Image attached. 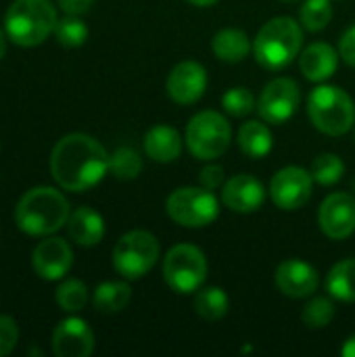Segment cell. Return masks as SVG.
<instances>
[{
    "label": "cell",
    "mask_w": 355,
    "mask_h": 357,
    "mask_svg": "<svg viewBox=\"0 0 355 357\" xmlns=\"http://www.w3.org/2000/svg\"><path fill=\"white\" fill-rule=\"evenodd\" d=\"M109 172L105 146L88 134L63 136L50 155V174L54 182L69 192H86Z\"/></svg>",
    "instance_id": "cell-1"
},
{
    "label": "cell",
    "mask_w": 355,
    "mask_h": 357,
    "mask_svg": "<svg viewBox=\"0 0 355 357\" xmlns=\"http://www.w3.org/2000/svg\"><path fill=\"white\" fill-rule=\"evenodd\" d=\"M69 213V203L56 188L36 186L19 199L15 222L29 236H48L67 226Z\"/></svg>",
    "instance_id": "cell-2"
},
{
    "label": "cell",
    "mask_w": 355,
    "mask_h": 357,
    "mask_svg": "<svg viewBox=\"0 0 355 357\" xmlns=\"http://www.w3.org/2000/svg\"><path fill=\"white\" fill-rule=\"evenodd\" d=\"M303 44L301 23L291 17L270 19L253 42V54L257 63L270 71H280L299 56Z\"/></svg>",
    "instance_id": "cell-3"
},
{
    "label": "cell",
    "mask_w": 355,
    "mask_h": 357,
    "mask_svg": "<svg viewBox=\"0 0 355 357\" xmlns=\"http://www.w3.org/2000/svg\"><path fill=\"white\" fill-rule=\"evenodd\" d=\"M56 8L50 0H15L4 15V31L17 46H38L56 25Z\"/></svg>",
    "instance_id": "cell-4"
},
{
    "label": "cell",
    "mask_w": 355,
    "mask_h": 357,
    "mask_svg": "<svg viewBox=\"0 0 355 357\" xmlns=\"http://www.w3.org/2000/svg\"><path fill=\"white\" fill-rule=\"evenodd\" d=\"M308 115L322 134L343 136L354 128L355 105L343 88L318 86L308 98Z\"/></svg>",
    "instance_id": "cell-5"
},
{
    "label": "cell",
    "mask_w": 355,
    "mask_h": 357,
    "mask_svg": "<svg viewBox=\"0 0 355 357\" xmlns=\"http://www.w3.org/2000/svg\"><path fill=\"white\" fill-rule=\"evenodd\" d=\"M232 140V128L218 111H201L186 126V146L203 161L222 157Z\"/></svg>",
    "instance_id": "cell-6"
},
{
    "label": "cell",
    "mask_w": 355,
    "mask_h": 357,
    "mask_svg": "<svg viewBox=\"0 0 355 357\" xmlns=\"http://www.w3.org/2000/svg\"><path fill=\"white\" fill-rule=\"evenodd\" d=\"M159 259V241L146 230L123 234L113 249V268L128 280L146 276Z\"/></svg>",
    "instance_id": "cell-7"
},
{
    "label": "cell",
    "mask_w": 355,
    "mask_h": 357,
    "mask_svg": "<svg viewBox=\"0 0 355 357\" xmlns=\"http://www.w3.org/2000/svg\"><path fill=\"white\" fill-rule=\"evenodd\" d=\"M207 278L205 253L195 245H176L163 259V280L180 295L195 293Z\"/></svg>",
    "instance_id": "cell-8"
},
{
    "label": "cell",
    "mask_w": 355,
    "mask_h": 357,
    "mask_svg": "<svg viewBox=\"0 0 355 357\" xmlns=\"http://www.w3.org/2000/svg\"><path fill=\"white\" fill-rule=\"evenodd\" d=\"M167 215L184 228H203L209 226L218 213H220V203L216 195L207 188H178L167 197L165 203Z\"/></svg>",
    "instance_id": "cell-9"
},
{
    "label": "cell",
    "mask_w": 355,
    "mask_h": 357,
    "mask_svg": "<svg viewBox=\"0 0 355 357\" xmlns=\"http://www.w3.org/2000/svg\"><path fill=\"white\" fill-rule=\"evenodd\" d=\"M299 102H301L299 84L291 77H276L264 88L257 100V111L266 123L282 126L295 115Z\"/></svg>",
    "instance_id": "cell-10"
},
{
    "label": "cell",
    "mask_w": 355,
    "mask_h": 357,
    "mask_svg": "<svg viewBox=\"0 0 355 357\" xmlns=\"http://www.w3.org/2000/svg\"><path fill=\"white\" fill-rule=\"evenodd\" d=\"M312 188H314L312 174L305 172L303 167L289 165V167H282L278 174H274L270 182V197L278 209L295 211V209H301L310 201Z\"/></svg>",
    "instance_id": "cell-11"
},
{
    "label": "cell",
    "mask_w": 355,
    "mask_h": 357,
    "mask_svg": "<svg viewBox=\"0 0 355 357\" xmlns=\"http://www.w3.org/2000/svg\"><path fill=\"white\" fill-rule=\"evenodd\" d=\"M320 230L333 241H345L355 230V197L349 192L328 195L318 211Z\"/></svg>",
    "instance_id": "cell-12"
},
{
    "label": "cell",
    "mask_w": 355,
    "mask_h": 357,
    "mask_svg": "<svg viewBox=\"0 0 355 357\" xmlns=\"http://www.w3.org/2000/svg\"><path fill=\"white\" fill-rule=\"evenodd\" d=\"M167 96L178 105H192L197 102L207 88V71L197 61H182L178 63L172 73L167 75Z\"/></svg>",
    "instance_id": "cell-13"
},
{
    "label": "cell",
    "mask_w": 355,
    "mask_h": 357,
    "mask_svg": "<svg viewBox=\"0 0 355 357\" xmlns=\"http://www.w3.org/2000/svg\"><path fill=\"white\" fill-rule=\"evenodd\" d=\"M31 266L42 280H61L73 266V251L67 241L50 236L38 243L31 255Z\"/></svg>",
    "instance_id": "cell-14"
},
{
    "label": "cell",
    "mask_w": 355,
    "mask_h": 357,
    "mask_svg": "<svg viewBox=\"0 0 355 357\" xmlns=\"http://www.w3.org/2000/svg\"><path fill=\"white\" fill-rule=\"evenodd\" d=\"M52 351L56 357H88L94 351V333L84 320L67 318L52 333Z\"/></svg>",
    "instance_id": "cell-15"
},
{
    "label": "cell",
    "mask_w": 355,
    "mask_h": 357,
    "mask_svg": "<svg viewBox=\"0 0 355 357\" xmlns=\"http://www.w3.org/2000/svg\"><path fill=\"white\" fill-rule=\"evenodd\" d=\"M318 282L320 278L316 268L301 259H287L276 270V287L282 295L291 299H303L314 295Z\"/></svg>",
    "instance_id": "cell-16"
},
{
    "label": "cell",
    "mask_w": 355,
    "mask_h": 357,
    "mask_svg": "<svg viewBox=\"0 0 355 357\" xmlns=\"http://www.w3.org/2000/svg\"><path fill=\"white\" fill-rule=\"evenodd\" d=\"M266 201L264 184L247 174H239L230 178L222 188V203L236 213H253Z\"/></svg>",
    "instance_id": "cell-17"
},
{
    "label": "cell",
    "mask_w": 355,
    "mask_h": 357,
    "mask_svg": "<svg viewBox=\"0 0 355 357\" xmlns=\"http://www.w3.org/2000/svg\"><path fill=\"white\" fill-rule=\"evenodd\" d=\"M69 238L80 247H94L105 236V220L92 207H77L67 220Z\"/></svg>",
    "instance_id": "cell-18"
},
{
    "label": "cell",
    "mask_w": 355,
    "mask_h": 357,
    "mask_svg": "<svg viewBox=\"0 0 355 357\" xmlns=\"http://www.w3.org/2000/svg\"><path fill=\"white\" fill-rule=\"evenodd\" d=\"M339 56L337 50L326 42H316L303 50L299 56V67L310 82H324L337 71Z\"/></svg>",
    "instance_id": "cell-19"
},
{
    "label": "cell",
    "mask_w": 355,
    "mask_h": 357,
    "mask_svg": "<svg viewBox=\"0 0 355 357\" xmlns=\"http://www.w3.org/2000/svg\"><path fill=\"white\" fill-rule=\"evenodd\" d=\"M144 151L157 163L176 161L182 153V136L169 126H155L144 136Z\"/></svg>",
    "instance_id": "cell-20"
},
{
    "label": "cell",
    "mask_w": 355,
    "mask_h": 357,
    "mask_svg": "<svg viewBox=\"0 0 355 357\" xmlns=\"http://www.w3.org/2000/svg\"><path fill=\"white\" fill-rule=\"evenodd\" d=\"M211 48H213V54H216L220 61H226V63H241V61L247 59L249 52H251V40H249V36H247L243 29L228 27V29H220V31L213 36Z\"/></svg>",
    "instance_id": "cell-21"
},
{
    "label": "cell",
    "mask_w": 355,
    "mask_h": 357,
    "mask_svg": "<svg viewBox=\"0 0 355 357\" xmlns=\"http://www.w3.org/2000/svg\"><path fill=\"white\" fill-rule=\"evenodd\" d=\"M274 138L264 121H247L239 130V146L251 159H264L272 151Z\"/></svg>",
    "instance_id": "cell-22"
},
{
    "label": "cell",
    "mask_w": 355,
    "mask_h": 357,
    "mask_svg": "<svg viewBox=\"0 0 355 357\" xmlns=\"http://www.w3.org/2000/svg\"><path fill=\"white\" fill-rule=\"evenodd\" d=\"M132 299V289L128 282L119 280H109L96 287L94 291V307L100 314H117L128 307Z\"/></svg>",
    "instance_id": "cell-23"
},
{
    "label": "cell",
    "mask_w": 355,
    "mask_h": 357,
    "mask_svg": "<svg viewBox=\"0 0 355 357\" xmlns=\"http://www.w3.org/2000/svg\"><path fill=\"white\" fill-rule=\"evenodd\" d=\"M326 291L339 301H355V257L335 264L326 276Z\"/></svg>",
    "instance_id": "cell-24"
},
{
    "label": "cell",
    "mask_w": 355,
    "mask_h": 357,
    "mask_svg": "<svg viewBox=\"0 0 355 357\" xmlns=\"http://www.w3.org/2000/svg\"><path fill=\"white\" fill-rule=\"evenodd\" d=\"M228 307H230V299L224 293V289L209 287L195 295V312L199 314V318L207 322L222 320L228 314Z\"/></svg>",
    "instance_id": "cell-25"
},
{
    "label": "cell",
    "mask_w": 355,
    "mask_h": 357,
    "mask_svg": "<svg viewBox=\"0 0 355 357\" xmlns=\"http://www.w3.org/2000/svg\"><path fill=\"white\" fill-rule=\"evenodd\" d=\"M54 301L56 305L67 312V314H75V312H82L88 303V289L82 280H65L61 282V287L56 289L54 293Z\"/></svg>",
    "instance_id": "cell-26"
},
{
    "label": "cell",
    "mask_w": 355,
    "mask_h": 357,
    "mask_svg": "<svg viewBox=\"0 0 355 357\" xmlns=\"http://www.w3.org/2000/svg\"><path fill=\"white\" fill-rule=\"evenodd\" d=\"M54 38L65 48H77L88 40V25L77 15H67L56 21Z\"/></svg>",
    "instance_id": "cell-27"
},
{
    "label": "cell",
    "mask_w": 355,
    "mask_h": 357,
    "mask_svg": "<svg viewBox=\"0 0 355 357\" xmlns=\"http://www.w3.org/2000/svg\"><path fill=\"white\" fill-rule=\"evenodd\" d=\"M109 172L117 180H134L142 172V159L134 149L121 146L109 157Z\"/></svg>",
    "instance_id": "cell-28"
},
{
    "label": "cell",
    "mask_w": 355,
    "mask_h": 357,
    "mask_svg": "<svg viewBox=\"0 0 355 357\" xmlns=\"http://www.w3.org/2000/svg\"><path fill=\"white\" fill-rule=\"evenodd\" d=\"M333 19L331 0H305L299 8V23L308 31H322Z\"/></svg>",
    "instance_id": "cell-29"
},
{
    "label": "cell",
    "mask_w": 355,
    "mask_h": 357,
    "mask_svg": "<svg viewBox=\"0 0 355 357\" xmlns=\"http://www.w3.org/2000/svg\"><path fill=\"white\" fill-rule=\"evenodd\" d=\"M343 174H345V163L337 155L324 153L314 159V165H312L314 182H318L322 186H333L343 178Z\"/></svg>",
    "instance_id": "cell-30"
},
{
    "label": "cell",
    "mask_w": 355,
    "mask_h": 357,
    "mask_svg": "<svg viewBox=\"0 0 355 357\" xmlns=\"http://www.w3.org/2000/svg\"><path fill=\"white\" fill-rule=\"evenodd\" d=\"M335 303L331 301V299H326V297H316V299H312L305 307H303V312H301V320H303V324L308 326V328H326L331 322H333V318H335Z\"/></svg>",
    "instance_id": "cell-31"
},
{
    "label": "cell",
    "mask_w": 355,
    "mask_h": 357,
    "mask_svg": "<svg viewBox=\"0 0 355 357\" xmlns=\"http://www.w3.org/2000/svg\"><path fill=\"white\" fill-rule=\"evenodd\" d=\"M222 107L232 117H247L255 109V98L247 88L239 86V88H230L222 96Z\"/></svg>",
    "instance_id": "cell-32"
},
{
    "label": "cell",
    "mask_w": 355,
    "mask_h": 357,
    "mask_svg": "<svg viewBox=\"0 0 355 357\" xmlns=\"http://www.w3.org/2000/svg\"><path fill=\"white\" fill-rule=\"evenodd\" d=\"M19 341L17 322L8 316H0V357L8 356Z\"/></svg>",
    "instance_id": "cell-33"
},
{
    "label": "cell",
    "mask_w": 355,
    "mask_h": 357,
    "mask_svg": "<svg viewBox=\"0 0 355 357\" xmlns=\"http://www.w3.org/2000/svg\"><path fill=\"white\" fill-rule=\"evenodd\" d=\"M199 182L203 188L207 190H216L224 184V169L220 165H205L201 172H199Z\"/></svg>",
    "instance_id": "cell-34"
},
{
    "label": "cell",
    "mask_w": 355,
    "mask_h": 357,
    "mask_svg": "<svg viewBox=\"0 0 355 357\" xmlns=\"http://www.w3.org/2000/svg\"><path fill=\"white\" fill-rule=\"evenodd\" d=\"M339 54L343 56V61L347 65L355 67V25L343 33V38L339 42Z\"/></svg>",
    "instance_id": "cell-35"
},
{
    "label": "cell",
    "mask_w": 355,
    "mask_h": 357,
    "mask_svg": "<svg viewBox=\"0 0 355 357\" xmlns=\"http://www.w3.org/2000/svg\"><path fill=\"white\" fill-rule=\"evenodd\" d=\"M61 10H65L67 15H84L90 10V6L94 4V0H56Z\"/></svg>",
    "instance_id": "cell-36"
},
{
    "label": "cell",
    "mask_w": 355,
    "mask_h": 357,
    "mask_svg": "<svg viewBox=\"0 0 355 357\" xmlns=\"http://www.w3.org/2000/svg\"><path fill=\"white\" fill-rule=\"evenodd\" d=\"M341 354H343V357H355V335H352V337L345 341Z\"/></svg>",
    "instance_id": "cell-37"
},
{
    "label": "cell",
    "mask_w": 355,
    "mask_h": 357,
    "mask_svg": "<svg viewBox=\"0 0 355 357\" xmlns=\"http://www.w3.org/2000/svg\"><path fill=\"white\" fill-rule=\"evenodd\" d=\"M186 2H190L192 6H211V4H216L218 0H186Z\"/></svg>",
    "instance_id": "cell-38"
},
{
    "label": "cell",
    "mask_w": 355,
    "mask_h": 357,
    "mask_svg": "<svg viewBox=\"0 0 355 357\" xmlns=\"http://www.w3.org/2000/svg\"><path fill=\"white\" fill-rule=\"evenodd\" d=\"M4 52H6V31L0 29V59L4 56Z\"/></svg>",
    "instance_id": "cell-39"
},
{
    "label": "cell",
    "mask_w": 355,
    "mask_h": 357,
    "mask_svg": "<svg viewBox=\"0 0 355 357\" xmlns=\"http://www.w3.org/2000/svg\"><path fill=\"white\" fill-rule=\"evenodd\" d=\"M354 136H355V132H354Z\"/></svg>",
    "instance_id": "cell-40"
}]
</instances>
